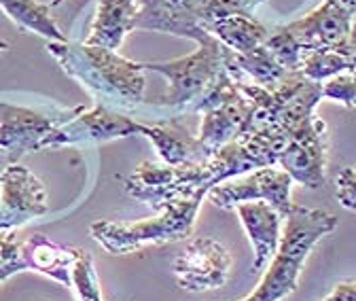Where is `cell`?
<instances>
[{
	"label": "cell",
	"instance_id": "12",
	"mask_svg": "<svg viewBox=\"0 0 356 301\" xmlns=\"http://www.w3.org/2000/svg\"><path fill=\"white\" fill-rule=\"evenodd\" d=\"M354 22V13L341 5L339 0H323L314 11L305 17L284 24L291 36L297 40L299 49L303 51V60L321 49H333L348 38Z\"/></svg>",
	"mask_w": 356,
	"mask_h": 301
},
{
	"label": "cell",
	"instance_id": "23",
	"mask_svg": "<svg viewBox=\"0 0 356 301\" xmlns=\"http://www.w3.org/2000/svg\"><path fill=\"white\" fill-rule=\"evenodd\" d=\"M265 0H206L202 11V28L206 30L208 24L238 15V13H254L257 7H261Z\"/></svg>",
	"mask_w": 356,
	"mask_h": 301
},
{
	"label": "cell",
	"instance_id": "33",
	"mask_svg": "<svg viewBox=\"0 0 356 301\" xmlns=\"http://www.w3.org/2000/svg\"><path fill=\"white\" fill-rule=\"evenodd\" d=\"M354 72H356V70H354Z\"/></svg>",
	"mask_w": 356,
	"mask_h": 301
},
{
	"label": "cell",
	"instance_id": "29",
	"mask_svg": "<svg viewBox=\"0 0 356 301\" xmlns=\"http://www.w3.org/2000/svg\"><path fill=\"white\" fill-rule=\"evenodd\" d=\"M339 3H341V5H346V7L356 15V0H339Z\"/></svg>",
	"mask_w": 356,
	"mask_h": 301
},
{
	"label": "cell",
	"instance_id": "19",
	"mask_svg": "<svg viewBox=\"0 0 356 301\" xmlns=\"http://www.w3.org/2000/svg\"><path fill=\"white\" fill-rule=\"evenodd\" d=\"M0 9L22 30L40 34L51 42H66L68 38L51 17V7L38 0H0Z\"/></svg>",
	"mask_w": 356,
	"mask_h": 301
},
{
	"label": "cell",
	"instance_id": "7",
	"mask_svg": "<svg viewBox=\"0 0 356 301\" xmlns=\"http://www.w3.org/2000/svg\"><path fill=\"white\" fill-rule=\"evenodd\" d=\"M143 134V121L134 119L125 113L113 111L108 106L96 104L89 111H81L64 125L40 143L42 149H60L70 145H89V143H111L117 138H129Z\"/></svg>",
	"mask_w": 356,
	"mask_h": 301
},
{
	"label": "cell",
	"instance_id": "2",
	"mask_svg": "<svg viewBox=\"0 0 356 301\" xmlns=\"http://www.w3.org/2000/svg\"><path fill=\"white\" fill-rule=\"evenodd\" d=\"M276 254L270 259L259 286L242 301H280L297 291L307 254L327 234L337 227V217L325 210L293 206L286 214Z\"/></svg>",
	"mask_w": 356,
	"mask_h": 301
},
{
	"label": "cell",
	"instance_id": "30",
	"mask_svg": "<svg viewBox=\"0 0 356 301\" xmlns=\"http://www.w3.org/2000/svg\"><path fill=\"white\" fill-rule=\"evenodd\" d=\"M9 49V42L7 40H3V38H0V54H5Z\"/></svg>",
	"mask_w": 356,
	"mask_h": 301
},
{
	"label": "cell",
	"instance_id": "20",
	"mask_svg": "<svg viewBox=\"0 0 356 301\" xmlns=\"http://www.w3.org/2000/svg\"><path fill=\"white\" fill-rule=\"evenodd\" d=\"M70 286H74L81 301H104L100 293V280L94 268V259L83 248H74V261L70 268Z\"/></svg>",
	"mask_w": 356,
	"mask_h": 301
},
{
	"label": "cell",
	"instance_id": "16",
	"mask_svg": "<svg viewBox=\"0 0 356 301\" xmlns=\"http://www.w3.org/2000/svg\"><path fill=\"white\" fill-rule=\"evenodd\" d=\"M138 0H98L96 17L85 45L117 51L125 36L136 30Z\"/></svg>",
	"mask_w": 356,
	"mask_h": 301
},
{
	"label": "cell",
	"instance_id": "13",
	"mask_svg": "<svg viewBox=\"0 0 356 301\" xmlns=\"http://www.w3.org/2000/svg\"><path fill=\"white\" fill-rule=\"evenodd\" d=\"M140 136H147L153 143L159 161L168 165L202 163L210 155V151L200 143V138L193 136L183 125V117L143 123Z\"/></svg>",
	"mask_w": 356,
	"mask_h": 301
},
{
	"label": "cell",
	"instance_id": "28",
	"mask_svg": "<svg viewBox=\"0 0 356 301\" xmlns=\"http://www.w3.org/2000/svg\"><path fill=\"white\" fill-rule=\"evenodd\" d=\"M337 49L350 60L352 64V72L356 70V15H354V22H352V28H350V34L348 38L341 42V45H337Z\"/></svg>",
	"mask_w": 356,
	"mask_h": 301
},
{
	"label": "cell",
	"instance_id": "18",
	"mask_svg": "<svg viewBox=\"0 0 356 301\" xmlns=\"http://www.w3.org/2000/svg\"><path fill=\"white\" fill-rule=\"evenodd\" d=\"M206 32L216 36L222 45L236 54H248L257 49L270 36V30L252 13H238V15L216 19L206 26Z\"/></svg>",
	"mask_w": 356,
	"mask_h": 301
},
{
	"label": "cell",
	"instance_id": "32",
	"mask_svg": "<svg viewBox=\"0 0 356 301\" xmlns=\"http://www.w3.org/2000/svg\"><path fill=\"white\" fill-rule=\"evenodd\" d=\"M0 151H3V149H0Z\"/></svg>",
	"mask_w": 356,
	"mask_h": 301
},
{
	"label": "cell",
	"instance_id": "25",
	"mask_svg": "<svg viewBox=\"0 0 356 301\" xmlns=\"http://www.w3.org/2000/svg\"><path fill=\"white\" fill-rule=\"evenodd\" d=\"M19 272H28L22 242H17L13 234H7L5 238H0V282L9 280Z\"/></svg>",
	"mask_w": 356,
	"mask_h": 301
},
{
	"label": "cell",
	"instance_id": "22",
	"mask_svg": "<svg viewBox=\"0 0 356 301\" xmlns=\"http://www.w3.org/2000/svg\"><path fill=\"white\" fill-rule=\"evenodd\" d=\"M263 45L270 49V54L276 58V62L286 72L301 70V66H303V51L299 49L297 40L291 36V32L284 26H278V28L270 30V36L265 38Z\"/></svg>",
	"mask_w": 356,
	"mask_h": 301
},
{
	"label": "cell",
	"instance_id": "4",
	"mask_svg": "<svg viewBox=\"0 0 356 301\" xmlns=\"http://www.w3.org/2000/svg\"><path fill=\"white\" fill-rule=\"evenodd\" d=\"M236 83L240 92L254 104L250 132L270 130L286 138L299 125L314 117V111L323 100V83L307 79L301 70L289 72L270 90L246 81Z\"/></svg>",
	"mask_w": 356,
	"mask_h": 301
},
{
	"label": "cell",
	"instance_id": "31",
	"mask_svg": "<svg viewBox=\"0 0 356 301\" xmlns=\"http://www.w3.org/2000/svg\"><path fill=\"white\" fill-rule=\"evenodd\" d=\"M64 3V0H51V5L49 7H58V5H62Z\"/></svg>",
	"mask_w": 356,
	"mask_h": 301
},
{
	"label": "cell",
	"instance_id": "6",
	"mask_svg": "<svg viewBox=\"0 0 356 301\" xmlns=\"http://www.w3.org/2000/svg\"><path fill=\"white\" fill-rule=\"evenodd\" d=\"M83 106L76 108H58L47 111L15 106L0 100V149L11 161H19L26 153L40 151V143L47 138L56 127L70 121L79 115Z\"/></svg>",
	"mask_w": 356,
	"mask_h": 301
},
{
	"label": "cell",
	"instance_id": "26",
	"mask_svg": "<svg viewBox=\"0 0 356 301\" xmlns=\"http://www.w3.org/2000/svg\"><path fill=\"white\" fill-rule=\"evenodd\" d=\"M335 195L343 208L356 210V165L343 168L335 181Z\"/></svg>",
	"mask_w": 356,
	"mask_h": 301
},
{
	"label": "cell",
	"instance_id": "11",
	"mask_svg": "<svg viewBox=\"0 0 356 301\" xmlns=\"http://www.w3.org/2000/svg\"><path fill=\"white\" fill-rule=\"evenodd\" d=\"M232 252L212 238H193L176 257L174 274L185 291H214L227 282L232 272Z\"/></svg>",
	"mask_w": 356,
	"mask_h": 301
},
{
	"label": "cell",
	"instance_id": "21",
	"mask_svg": "<svg viewBox=\"0 0 356 301\" xmlns=\"http://www.w3.org/2000/svg\"><path fill=\"white\" fill-rule=\"evenodd\" d=\"M301 72L312 81L325 83L327 79L339 72H352V64L337 47H333V49H321V51L309 54L303 60Z\"/></svg>",
	"mask_w": 356,
	"mask_h": 301
},
{
	"label": "cell",
	"instance_id": "10",
	"mask_svg": "<svg viewBox=\"0 0 356 301\" xmlns=\"http://www.w3.org/2000/svg\"><path fill=\"white\" fill-rule=\"evenodd\" d=\"M49 212L47 189L32 172L11 161L0 174V231L15 229Z\"/></svg>",
	"mask_w": 356,
	"mask_h": 301
},
{
	"label": "cell",
	"instance_id": "17",
	"mask_svg": "<svg viewBox=\"0 0 356 301\" xmlns=\"http://www.w3.org/2000/svg\"><path fill=\"white\" fill-rule=\"evenodd\" d=\"M22 252L28 270L70 286V268L74 261L72 246H62L42 234H32L26 242H22Z\"/></svg>",
	"mask_w": 356,
	"mask_h": 301
},
{
	"label": "cell",
	"instance_id": "3",
	"mask_svg": "<svg viewBox=\"0 0 356 301\" xmlns=\"http://www.w3.org/2000/svg\"><path fill=\"white\" fill-rule=\"evenodd\" d=\"M193 40L197 42V49L185 58L170 62H143L145 70L165 76L168 92L157 102L174 117L195 113L200 100L227 70V47L216 36L202 30Z\"/></svg>",
	"mask_w": 356,
	"mask_h": 301
},
{
	"label": "cell",
	"instance_id": "14",
	"mask_svg": "<svg viewBox=\"0 0 356 301\" xmlns=\"http://www.w3.org/2000/svg\"><path fill=\"white\" fill-rule=\"evenodd\" d=\"M252 119H254V104L240 92L229 102L202 115L197 138L212 153L218 147L250 132Z\"/></svg>",
	"mask_w": 356,
	"mask_h": 301
},
{
	"label": "cell",
	"instance_id": "15",
	"mask_svg": "<svg viewBox=\"0 0 356 301\" xmlns=\"http://www.w3.org/2000/svg\"><path fill=\"white\" fill-rule=\"evenodd\" d=\"M238 217L254 250L252 270L261 272L276 254L280 244V212L267 202H244L236 206Z\"/></svg>",
	"mask_w": 356,
	"mask_h": 301
},
{
	"label": "cell",
	"instance_id": "24",
	"mask_svg": "<svg viewBox=\"0 0 356 301\" xmlns=\"http://www.w3.org/2000/svg\"><path fill=\"white\" fill-rule=\"evenodd\" d=\"M323 100L356 108V72H339L323 83Z\"/></svg>",
	"mask_w": 356,
	"mask_h": 301
},
{
	"label": "cell",
	"instance_id": "27",
	"mask_svg": "<svg viewBox=\"0 0 356 301\" xmlns=\"http://www.w3.org/2000/svg\"><path fill=\"white\" fill-rule=\"evenodd\" d=\"M323 301H356V280L335 284Z\"/></svg>",
	"mask_w": 356,
	"mask_h": 301
},
{
	"label": "cell",
	"instance_id": "9",
	"mask_svg": "<svg viewBox=\"0 0 356 301\" xmlns=\"http://www.w3.org/2000/svg\"><path fill=\"white\" fill-rule=\"evenodd\" d=\"M291 187H293V179L284 170L267 165V168L252 170L248 177L238 179L234 183H220L212 187L206 197L214 206L225 210H232L244 202H267L284 219L295 206L291 202Z\"/></svg>",
	"mask_w": 356,
	"mask_h": 301
},
{
	"label": "cell",
	"instance_id": "8",
	"mask_svg": "<svg viewBox=\"0 0 356 301\" xmlns=\"http://www.w3.org/2000/svg\"><path fill=\"white\" fill-rule=\"evenodd\" d=\"M327 123L314 115L286 136V145L280 151L278 163L293 179V183L318 189L327 181Z\"/></svg>",
	"mask_w": 356,
	"mask_h": 301
},
{
	"label": "cell",
	"instance_id": "5",
	"mask_svg": "<svg viewBox=\"0 0 356 301\" xmlns=\"http://www.w3.org/2000/svg\"><path fill=\"white\" fill-rule=\"evenodd\" d=\"M204 197L172 202L157 217L143 221H96L89 227L92 236L111 254H129L149 244H170L191 236L197 210Z\"/></svg>",
	"mask_w": 356,
	"mask_h": 301
},
{
	"label": "cell",
	"instance_id": "1",
	"mask_svg": "<svg viewBox=\"0 0 356 301\" xmlns=\"http://www.w3.org/2000/svg\"><path fill=\"white\" fill-rule=\"evenodd\" d=\"M47 51L62 70L92 94L96 104L125 113L143 123L172 119L174 115L157 100H147V76L143 62H131L117 51L85 42H47Z\"/></svg>",
	"mask_w": 356,
	"mask_h": 301
}]
</instances>
